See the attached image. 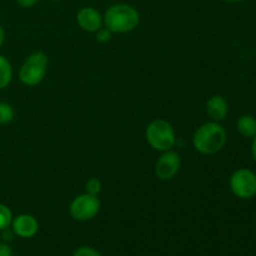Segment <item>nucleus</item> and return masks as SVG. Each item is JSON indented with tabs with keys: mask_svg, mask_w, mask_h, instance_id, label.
<instances>
[{
	"mask_svg": "<svg viewBox=\"0 0 256 256\" xmlns=\"http://www.w3.org/2000/svg\"><path fill=\"white\" fill-rule=\"evenodd\" d=\"M48 66H49V60L44 52H32L20 68L19 80L26 86H36L45 79Z\"/></svg>",
	"mask_w": 256,
	"mask_h": 256,
	"instance_id": "20e7f679",
	"label": "nucleus"
},
{
	"mask_svg": "<svg viewBox=\"0 0 256 256\" xmlns=\"http://www.w3.org/2000/svg\"><path fill=\"white\" fill-rule=\"evenodd\" d=\"M72 256H102L100 252L92 246H80L74 250Z\"/></svg>",
	"mask_w": 256,
	"mask_h": 256,
	"instance_id": "dca6fc26",
	"label": "nucleus"
},
{
	"mask_svg": "<svg viewBox=\"0 0 256 256\" xmlns=\"http://www.w3.org/2000/svg\"><path fill=\"white\" fill-rule=\"evenodd\" d=\"M85 190H86L88 194H92V195H99L102 190V184L99 179L96 178H92L86 182L85 184Z\"/></svg>",
	"mask_w": 256,
	"mask_h": 256,
	"instance_id": "2eb2a0df",
	"label": "nucleus"
},
{
	"mask_svg": "<svg viewBox=\"0 0 256 256\" xmlns=\"http://www.w3.org/2000/svg\"><path fill=\"white\" fill-rule=\"evenodd\" d=\"M236 129L244 138H254L256 135V118L252 115H242L236 122Z\"/></svg>",
	"mask_w": 256,
	"mask_h": 256,
	"instance_id": "9b49d317",
	"label": "nucleus"
},
{
	"mask_svg": "<svg viewBox=\"0 0 256 256\" xmlns=\"http://www.w3.org/2000/svg\"><path fill=\"white\" fill-rule=\"evenodd\" d=\"M18 5L22 8H25V9H29V8L35 6V5L39 2V0H16Z\"/></svg>",
	"mask_w": 256,
	"mask_h": 256,
	"instance_id": "a211bd4d",
	"label": "nucleus"
},
{
	"mask_svg": "<svg viewBox=\"0 0 256 256\" xmlns=\"http://www.w3.org/2000/svg\"><path fill=\"white\" fill-rule=\"evenodd\" d=\"M12 212L9 206L0 202V232L8 229L12 222Z\"/></svg>",
	"mask_w": 256,
	"mask_h": 256,
	"instance_id": "ddd939ff",
	"label": "nucleus"
},
{
	"mask_svg": "<svg viewBox=\"0 0 256 256\" xmlns=\"http://www.w3.org/2000/svg\"><path fill=\"white\" fill-rule=\"evenodd\" d=\"M14 119V109L9 102H0V125L9 124Z\"/></svg>",
	"mask_w": 256,
	"mask_h": 256,
	"instance_id": "4468645a",
	"label": "nucleus"
},
{
	"mask_svg": "<svg viewBox=\"0 0 256 256\" xmlns=\"http://www.w3.org/2000/svg\"><path fill=\"white\" fill-rule=\"evenodd\" d=\"M206 112L212 122H222L229 112V104L222 95H214L206 102Z\"/></svg>",
	"mask_w": 256,
	"mask_h": 256,
	"instance_id": "9d476101",
	"label": "nucleus"
},
{
	"mask_svg": "<svg viewBox=\"0 0 256 256\" xmlns=\"http://www.w3.org/2000/svg\"><path fill=\"white\" fill-rule=\"evenodd\" d=\"M100 208H102V202L96 195L84 192L70 202L69 212L72 219L84 222L94 219L99 214Z\"/></svg>",
	"mask_w": 256,
	"mask_h": 256,
	"instance_id": "39448f33",
	"label": "nucleus"
},
{
	"mask_svg": "<svg viewBox=\"0 0 256 256\" xmlns=\"http://www.w3.org/2000/svg\"><path fill=\"white\" fill-rule=\"evenodd\" d=\"M252 154L254 160L256 162V135L252 138Z\"/></svg>",
	"mask_w": 256,
	"mask_h": 256,
	"instance_id": "412c9836",
	"label": "nucleus"
},
{
	"mask_svg": "<svg viewBox=\"0 0 256 256\" xmlns=\"http://www.w3.org/2000/svg\"><path fill=\"white\" fill-rule=\"evenodd\" d=\"M95 34H96V40H98V42H102V44H105V42H110V39H112V32H110L109 29H106V28L102 26V29L98 30V32H95Z\"/></svg>",
	"mask_w": 256,
	"mask_h": 256,
	"instance_id": "f3484780",
	"label": "nucleus"
},
{
	"mask_svg": "<svg viewBox=\"0 0 256 256\" xmlns=\"http://www.w3.org/2000/svg\"><path fill=\"white\" fill-rule=\"evenodd\" d=\"M146 142L156 152L172 150L176 144V134L169 122L164 119H155L148 125L145 132Z\"/></svg>",
	"mask_w": 256,
	"mask_h": 256,
	"instance_id": "7ed1b4c3",
	"label": "nucleus"
},
{
	"mask_svg": "<svg viewBox=\"0 0 256 256\" xmlns=\"http://www.w3.org/2000/svg\"><path fill=\"white\" fill-rule=\"evenodd\" d=\"M10 226L12 232L22 239H32L39 232V222L36 218L30 214H20L12 218Z\"/></svg>",
	"mask_w": 256,
	"mask_h": 256,
	"instance_id": "1a4fd4ad",
	"label": "nucleus"
},
{
	"mask_svg": "<svg viewBox=\"0 0 256 256\" xmlns=\"http://www.w3.org/2000/svg\"><path fill=\"white\" fill-rule=\"evenodd\" d=\"M50 2H62V0H50Z\"/></svg>",
	"mask_w": 256,
	"mask_h": 256,
	"instance_id": "5701e85b",
	"label": "nucleus"
},
{
	"mask_svg": "<svg viewBox=\"0 0 256 256\" xmlns=\"http://www.w3.org/2000/svg\"><path fill=\"white\" fill-rule=\"evenodd\" d=\"M104 16V26L112 34H126L138 28L140 14L136 8L126 2H116L110 5Z\"/></svg>",
	"mask_w": 256,
	"mask_h": 256,
	"instance_id": "f257e3e1",
	"label": "nucleus"
},
{
	"mask_svg": "<svg viewBox=\"0 0 256 256\" xmlns=\"http://www.w3.org/2000/svg\"><path fill=\"white\" fill-rule=\"evenodd\" d=\"M76 22L84 32H96L104 26V16L94 6H84L78 12Z\"/></svg>",
	"mask_w": 256,
	"mask_h": 256,
	"instance_id": "6e6552de",
	"label": "nucleus"
},
{
	"mask_svg": "<svg viewBox=\"0 0 256 256\" xmlns=\"http://www.w3.org/2000/svg\"><path fill=\"white\" fill-rule=\"evenodd\" d=\"M229 184L232 194L239 199L249 200L256 195V174L246 168L235 170L230 176Z\"/></svg>",
	"mask_w": 256,
	"mask_h": 256,
	"instance_id": "423d86ee",
	"label": "nucleus"
},
{
	"mask_svg": "<svg viewBox=\"0 0 256 256\" xmlns=\"http://www.w3.org/2000/svg\"><path fill=\"white\" fill-rule=\"evenodd\" d=\"M0 256H12V250L6 242H0Z\"/></svg>",
	"mask_w": 256,
	"mask_h": 256,
	"instance_id": "6ab92c4d",
	"label": "nucleus"
},
{
	"mask_svg": "<svg viewBox=\"0 0 256 256\" xmlns=\"http://www.w3.org/2000/svg\"><path fill=\"white\" fill-rule=\"evenodd\" d=\"M14 75L12 65L6 56L0 54V90L5 89L10 85Z\"/></svg>",
	"mask_w": 256,
	"mask_h": 256,
	"instance_id": "f8f14e48",
	"label": "nucleus"
},
{
	"mask_svg": "<svg viewBox=\"0 0 256 256\" xmlns=\"http://www.w3.org/2000/svg\"><path fill=\"white\" fill-rule=\"evenodd\" d=\"M222 2H246V0H222Z\"/></svg>",
	"mask_w": 256,
	"mask_h": 256,
	"instance_id": "4be33fe9",
	"label": "nucleus"
},
{
	"mask_svg": "<svg viewBox=\"0 0 256 256\" xmlns=\"http://www.w3.org/2000/svg\"><path fill=\"white\" fill-rule=\"evenodd\" d=\"M4 42H5V30L4 28L0 25V49H2V45H4Z\"/></svg>",
	"mask_w": 256,
	"mask_h": 256,
	"instance_id": "aec40b11",
	"label": "nucleus"
},
{
	"mask_svg": "<svg viewBox=\"0 0 256 256\" xmlns=\"http://www.w3.org/2000/svg\"><path fill=\"white\" fill-rule=\"evenodd\" d=\"M180 166H182V159L179 154L172 150H168L162 152V156L156 160L154 172L158 179L168 182L175 178V175L179 172Z\"/></svg>",
	"mask_w": 256,
	"mask_h": 256,
	"instance_id": "0eeeda50",
	"label": "nucleus"
},
{
	"mask_svg": "<svg viewBox=\"0 0 256 256\" xmlns=\"http://www.w3.org/2000/svg\"><path fill=\"white\" fill-rule=\"evenodd\" d=\"M226 140L225 128L220 122L212 120L198 128L192 136V145L200 154L214 155L224 149Z\"/></svg>",
	"mask_w": 256,
	"mask_h": 256,
	"instance_id": "f03ea898",
	"label": "nucleus"
}]
</instances>
